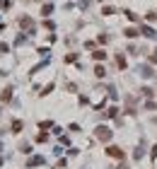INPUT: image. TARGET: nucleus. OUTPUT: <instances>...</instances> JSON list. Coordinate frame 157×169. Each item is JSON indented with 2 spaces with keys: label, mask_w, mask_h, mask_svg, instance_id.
Wrapping results in <instances>:
<instances>
[{
  "label": "nucleus",
  "mask_w": 157,
  "mask_h": 169,
  "mask_svg": "<svg viewBox=\"0 0 157 169\" xmlns=\"http://www.w3.org/2000/svg\"><path fill=\"white\" fill-rule=\"evenodd\" d=\"M140 75H143V77H150V75H152V68L143 65V68H140Z\"/></svg>",
  "instance_id": "6e6552de"
},
{
  "label": "nucleus",
  "mask_w": 157,
  "mask_h": 169,
  "mask_svg": "<svg viewBox=\"0 0 157 169\" xmlns=\"http://www.w3.org/2000/svg\"><path fill=\"white\" fill-rule=\"evenodd\" d=\"M145 19H148V22H155V19H157V12H148V15H145Z\"/></svg>",
  "instance_id": "f8f14e48"
},
{
  "label": "nucleus",
  "mask_w": 157,
  "mask_h": 169,
  "mask_svg": "<svg viewBox=\"0 0 157 169\" xmlns=\"http://www.w3.org/2000/svg\"><path fill=\"white\" fill-rule=\"evenodd\" d=\"M94 75H97V77H106V68H104V65H97V68H94Z\"/></svg>",
  "instance_id": "20e7f679"
},
{
  "label": "nucleus",
  "mask_w": 157,
  "mask_h": 169,
  "mask_svg": "<svg viewBox=\"0 0 157 169\" xmlns=\"http://www.w3.org/2000/svg\"><path fill=\"white\" fill-rule=\"evenodd\" d=\"M116 65H119V68H121V70H123V68H126V65H128V63H126V58H123V56H116Z\"/></svg>",
  "instance_id": "423d86ee"
},
{
  "label": "nucleus",
  "mask_w": 157,
  "mask_h": 169,
  "mask_svg": "<svg viewBox=\"0 0 157 169\" xmlns=\"http://www.w3.org/2000/svg\"><path fill=\"white\" fill-rule=\"evenodd\" d=\"M22 131V121H12V133H19Z\"/></svg>",
  "instance_id": "1a4fd4ad"
},
{
  "label": "nucleus",
  "mask_w": 157,
  "mask_h": 169,
  "mask_svg": "<svg viewBox=\"0 0 157 169\" xmlns=\"http://www.w3.org/2000/svg\"><path fill=\"white\" fill-rule=\"evenodd\" d=\"M7 51H10V46H7V44H0V53H7Z\"/></svg>",
  "instance_id": "4468645a"
},
{
  "label": "nucleus",
  "mask_w": 157,
  "mask_h": 169,
  "mask_svg": "<svg viewBox=\"0 0 157 169\" xmlns=\"http://www.w3.org/2000/svg\"><path fill=\"white\" fill-rule=\"evenodd\" d=\"M94 135H97L99 140H104V142H106V140H111V131L106 128V126H99V128H97V133H94Z\"/></svg>",
  "instance_id": "f03ea898"
},
{
  "label": "nucleus",
  "mask_w": 157,
  "mask_h": 169,
  "mask_svg": "<svg viewBox=\"0 0 157 169\" xmlns=\"http://www.w3.org/2000/svg\"><path fill=\"white\" fill-rule=\"evenodd\" d=\"M106 155L114 157V160H123V157H126V152L121 150L119 145H109V147H106Z\"/></svg>",
  "instance_id": "f257e3e1"
},
{
  "label": "nucleus",
  "mask_w": 157,
  "mask_h": 169,
  "mask_svg": "<svg viewBox=\"0 0 157 169\" xmlns=\"http://www.w3.org/2000/svg\"><path fill=\"white\" fill-rule=\"evenodd\" d=\"M10 97H12V87H7V89H2V94H0V99H2V102H7Z\"/></svg>",
  "instance_id": "0eeeda50"
},
{
  "label": "nucleus",
  "mask_w": 157,
  "mask_h": 169,
  "mask_svg": "<svg viewBox=\"0 0 157 169\" xmlns=\"http://www.w3.org/2000/svg\"><path fill=\"white\" fill-rule=\"evenodd\" d=\"M94 61H104V58H106V53H104V51H94Z\"/></svg>",
  "instance_id": "9d476101"
},
{
  "label": "nucleus",
  "mask_w": 157,
  "mask_h": 169,
  "mask_svg": "<svg viewBox=\"0 0 157 169\" xmlns=\"http://www.w3.org/2000/svg\"><path fill=\"white\" fill-rule=\"evenodd\" d=\"M123 34L128 36V39H135V36H138V29H135V27H128L126 32H123Z\"/></svg>",
  "instance_id": "39448f33"
},
{
  "label": "nucleus",
  "mask_w": 157,
  "mask_h": 169,
  "mask_svg": "<svg viewBox=\"0 0 157 169\" xmlns=\"http://www.w3.org/2000/svg\"><path fill=\"white\" fill-rule=\"evenodd\" d=\"M140 32H143V36H148V39H155V36H157L155 29H152V27H145V24L140 27Z\"/></svg>",
  "instance_id": "7ed1b4c3"
},
{
  "label": "nucleus",
  "mask_w": 157,
  "mask_h": 169,
  "mask_svg": "<svg viewBox=\"0 0 157 169\" xmlns=\"http://www.w3.org/2000/svg\"><path fill=\"white\" fill-rule=\"evenodd\" d=\"M34 164H44V157H34V160H29V167H34Z\"/></svg>",
  "instance_id": "9b49d317"
},
{
  "label": "nucleus",
  "mask_w": 157,
  "mask_h": 169,
  "mask_svg": "<svg viewBox=\"0 0 157 169\" xmlns=\"http://www.w3.org/2000/svg\"><path fill=\"white\" fill-rule=\"evenodd\" d=\"M150 61H152V63H157V48H155V53L150 56Z\"/></svg>",
  "instance_id": "2eb2a0df"
},
{
  "label": "nucleus",
  "mask_w": 157,
  "mask_h": 169,
  "mask_svg": "<svg viewBox=\"0 0 157 169\" xmlns=\"http://www.w3.org/2000/svg\"><path fill=\"white\" fill-rule=\"evenodd\" d=\"M123 15H128V19H133V22H135V19H138V15H135V12H130V10H126V12H123Z\"/></svg>",
  "instance_id": "ddd939ff"
}]
</instances>
